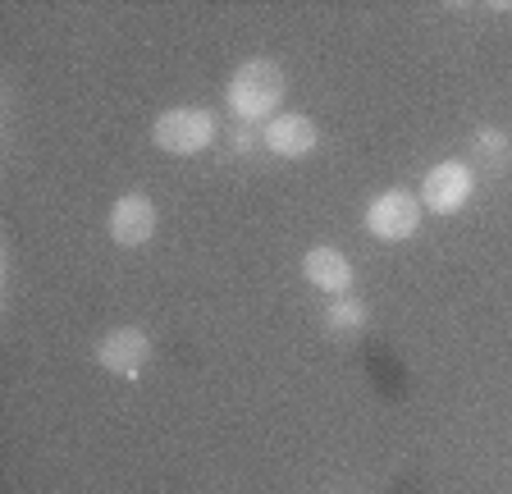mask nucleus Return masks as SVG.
<instances>
[{"label": "nucleus", "instance_id": "f257e3e1", "mask_svg": "<svg viewBox=\"0 0 512 494\" xmlns=\"http://www.w3.org/2000/svg\"><path fill=\"white\" fill-rule=\"evenodd\" d=\"M224 97L238 119H275L279 101H284V74L275 60H247L234 69Z\"/></svg>", "mask_w": 512, "mask_h": 494}, {"label": "nucleus", "instance_id": "f03ea898", "mask_svg": "<svg viewBox=\"0 0 512 494\" xmlns=\"http://www.w3.org/2000/svg\"><path fill=\"white\" fill-rule=\"evenodd\" d=\"M151 138L170 156H197L215 142V115L202 106H174L151 124Z\"/></svg>", "mask_w": 512, "mask_h": 494}, {"label": "nucleus", "instance_id": "7ed1b4c3", "mask_svg": "<svg viewBox=\"0 0 512 494\" xmlns=\"http://www.w3.org/2000/svg\"><path fill=\"white\" fill-rule=\"evenodd\" d=\"M416 225H421V197H412L407 188H389L366 206V229L380 243H403L416 234Z\"/></svg>", "mask_w": 512, "mask_h": 494}, {"label": "nucleus", "instance_id": "20e7f679", "mask_svg": "<svg viewBox=\"0 0 512 494\" xmlns=\"http://www.w3.org/2000/svg\"><path fill=\"white\" fill-rule=\"evenodd\" d=\"M476 193V174L467 161H439L435 170L421 179V206L435 215H458Z\"/></svg>", "mask_w": 512, "mask_h": 494}, {"label": "nucleus", "instance_id": "39448f33", "mask_svg": "<svg viewBox=\"0 0 512 494\" xmlns=\"http://www.w3.org/2000/svg\"><path fill=\"white\" fill-rule=\"evenodd\" d=\"M96 362L124 380H138L142 366L151 362V334L138 330V325H119L96 344Z\"/></svg>", "mask_w": 512, "mask_h": 494}, {"label": "nucleus", "instance_id": "423d86ee", "mask_svg": "<svg viewBox=\"0 0 512 494\" xmlns=\"http://www.w3.org/2000/svg\"><path fill=\"white\" fill-rule=\"evenodd\" d=\"M156 202H151L147 193H128L115 202V211H110V238H115L119 247H142L156 238Z\"/></svg>", "mask_w": 512, "mask_h": 494}, {"label": "nucleus", "instance_id": "0eeeda50", "mask_svg": "<svg viewBox=\"0 0 512 494\" xmlns=\"http://www.w3.org/2000/svg\"><path fill=\"white\" fill-rule=\"evenodd\" d=\"M261 138H266V147L275 151V156H284V161H302V156L316 151L320 133L307 115H275L266 129H261Z\"/></svg>", "mask_w": 512, "mask_h": 494}, {"label": "nucleus", "instance_id": "6e6552de", "mask_svg": "<svg viewBox=\"0 0 512 494\" xmlns=\"http://www.w3.org/2000/svg\"><path fill=\"white\" fill-rule=\"evenodd\" d=\"M302 275L307 284H316L320 293H348L352 289V261L339 247H311L302 257Z\"/></svg>", "mask_w": 512, "mask_h": 494}, {"label": "nucleus", "instance_id": "1a4fd4ad", "mask_svg": "<svg viewBox=\"0 0 512 494\" xmlns=\"http://www.w3.org/2000/svg\"><path fill=\"white\" fill-rule=\"evenodd\" d=\"M366 321H371V312H366V302H357V298H339L330 307V316H325L330 334H357Z\"/></svg>", "mask_w": 512, "mask_h": 494}, {"label": "nucleus", "instance_id": "9d476101", "mask_svg": "<svg viewBox=\"0 0 512 494\" xmlns=\"http://www.w3.org/2000/svg\"><path fill=\"white\" fill-rule=\"evenodd\" d=\"M476 147L485 151V156H490V165H503L508 161V151H512V142L503 138L499 129H480V138H476Z\"/></svg>", "mask_w": 512, "mask_h": 494}]
</instances>
